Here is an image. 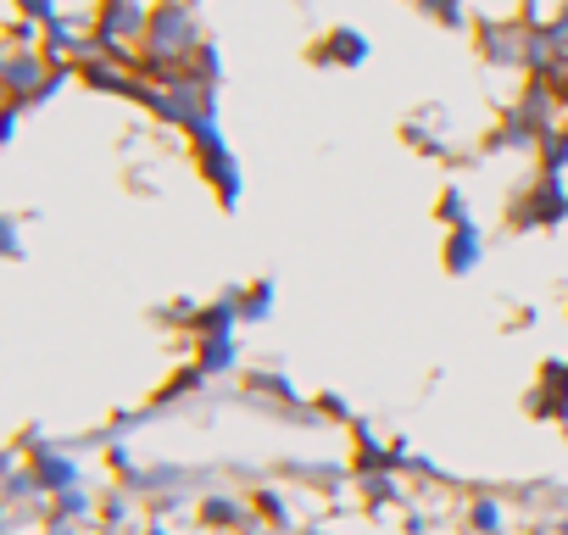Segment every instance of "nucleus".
Listing matches in <instances>:
<instances>
[{"mask_svg":"<svg viewBox=\"0 0 568 535\" xmlns=\"http://www.w3.org/2000/svg\"><path fill=\"white\" fill-rule=\"evenodd\" d=\"M273 313H278V280L273 274L245 280L240 285V324L245 330H262V324H273Z\"/></svg>","mask_w":568,"mask_h":535,"instance_id":"13","label":"nucleus"},{"mask_svg":"<svg viewBox=\"0 0 568 535\" xmlns=\"http://www.w3.org/2000/svg\"><path fill=\"white\" fill-rule=\"evenodd\" d=\"M535 168H540V173H568V118L551 123V129L540 134V145H535Z\"/></svg>","mask_w":568,"mask_h":535,"instance_id":"16","label":"nucleus"},{"mask_svg":"<svg viewBox=\"0 0 568 535\" xmlns=\"http://www.w3.org/2000/svg\"><path fill=\"white\" fill-rule=\"evenodd\" d=\"M535 145H540V129H529L518 112H501V118L485 129L479 157H524V162H535Z\"/></svg>","mask_w":568,"mask_h":535,"instance_id":"8","label":"nucleus"},{"mask_svg":"<svg viewBox=\"0 0 568 535\" xmlns=\"http://www.w3.org/2000/svg\"><path fill=\"white\" fill-rule=\"evenodd\" d=\"M73 84H84V90H95V95H118V101H129L134 68H129V62H112V57H84V62L73 68Z\"/></svg>","mask_w":568,"mask_h":535,"instance_id":"10","label":"nucleus"},{"mask_svg":"<svg viewBox=\"0 0 568 535\" xmlns=\"http://www.w3.org/2000/svg\"><path fill=\"white\" fill-rule=\"evenodd\" d=\"M468 524H474V535H501V529H507L501 496H474V502H468Z\"/></svg>","mask_w":568,"mask_h":535,"instance_id":"17","label":"nucleus"},{"mask_svg":"<svg viewBox=\"0 0 568 535\" xmlns=\"http://www.w3.org/2000/svg\"><path fill=\"white\" fill-rule=\"evenodd\" d=\"M485 256H490V240H485L479 223H463V229H446L440 234V268H446L452 280H468L474 268H485Z\"/></svg>","mask_w":568,"mask_h":535,"instance_id":"7","label":"nucleus"},{"mask_svg":"<svg viewBox=\"0 0 568 535\" xmlns=\"http://www.w3.org/2000/svg\"><path fill=\"white\" fill-rule=\"evenodd\" d=\"M402 145L429 157V162H457V134H452V112L440 101H424L418 112L402 118Z\"/></svg>","mask_w":568,"mask_h":535,"instance_id":"3","label":"nucleus"},{"mask_svg":"<svg viewBox=\"0 0 568 535\" xmlns=\"http://www.w3.org/2000/svg\"><path fill=\"white\" fill-rule=\"evenodd\" d=\"M195 313H201V302H190V296H179V302H168V307H156V324H173V330H195Z\"/></svg>","mask_w":568,"mask_h":535,"instance_id":"21","label":"nucleus"},{"mask_svg":"<svg viewBox=\"0 0 568 535\" xmlns=\"http://www.w3.org/2000/svg\"><path fill=\"white\" fill-rule=\"evenodd\" d=\"M245 324H240V285H229V291H217L212 302H201V313H195V341L201 335H240Z\"/></svg>","mask_w":568,"mask_h":535,"instance_id":"12","label":"nucleus"},{"mask_svg":"<svg viewBox=\"0 0 568 535\" xmlns=\"http://www.w3.org/2000/svg\"><path fill=\"white\" fill-rule=\"evenodd\" d=\"M307 62H313V68L352 73V68H368V62H374V40H368V29L335 23V29H324V34L307 46Z\"/></svg>","mask_w":568,"mask_h":535,"instance_id":"5","label":"nucleus"},{"mask_svg":"<svg viewBox=\"0 0 568 535\" xmlns=\"http://www.w3.org/2000/svg\"><path fill=\"white\" fill-rule=\"evenodd\" d=\"M190 73H201L206 84H223V51H217V40H206V46L195 51V62H190Z\"/></svg>","mask_w":568,"mask_h":535,"instance_id":"20","label":"nucleus"},{"mask_svg":"<svg viewBox=\"0 0 568 535\" xmlns=\"http://www.w3.org/2000/svg\"><path fill=\"white\" fill-rule=\"evenodd\" d=\"M251 496H234V491H206L201 496V524H212V529H223V535H245L251 529Z\"/></svg>","mask_w":568,"mask_h":535,"instance_id":"11","label":"nucleus"},{"mask_svg":"<svg viewBox=\"0 0 568 535\" xmlns=\"http://www.w3.org/2000/svg\"><path fill=\"white\" fill-rule=\"evenodd\" d=\"M535 385H546L562 407H568V357H540V369H535Z\"/></svg>","mask_w":568,"mask_h":535,"instance_id":"19","label":"nucleus"},{"mask_svg":"<svg viewBox=\"0 0 568 535\" xmlns=\"http://www.w3.org/2000/svg\"><path fill=\"white\" fill-rule=\"evenodd\" d=\"M568 223V173H540L524 179L507 201V229L513 234H546V229H562Z\"/></svg>","mask_w":568,"mask_h":535,"instance_id":"2","label":"nucleus"},{"mask_svg":"<svg viewBox=\"0 0 568 535\" xmlns=\"http://www.w3.org/2000/svg\"><path fill=\"white\" fill-rule=\"evenodd\" d=\"M313 407H318V418H329V424H346V430L357 424V418H352V402H346V396H335V391H324Z\"/></svg>","mask_w":568,"mask_h":535,"instance_id":"22","label":"nucleus"},{"mask_svg":"<svg viewBox=\"0 0 568 535\" xmlns=\"http://www.w3.org/2000/svg\"><path fill=\"white\" fill-rule=\"evenodd\" d=\"M0 256H7V262H23L29 256V240H23V218L18 212H0Z\"/></svg>","mask_w":568,"mask_h":535,"instance_id":"18","label":"nucleus"},{"mask_svg":"<svg viewBox=\"0 0 568 535\" xmlns=\"http://www.w3.org/2000/svg\"><path fill=\"white\" fill-rule=\"evenodd\" d=\"M18 123H23V107L7 101V107H0V145H12V140H18Z\"/></svg>","mask_w":568,"mask_h":535,"instance_id":"23","label":"nucleus"},{"mask_svg":"<svg viewBox=\"0 0 568 535\" xmlns=\"http://www.w3.org/2000/svg\"><path fill=\"white\" fill-rule=\"evenodd\" d=\"M474 57L496 73H524V23H474Z\"/></svg>","mask_w":568,"mask_h":535,"instance_id":"6","label":"nucleus"},{"mask_svg":"<svg viewBox=\"0 0 568 535\" xmlns=\"http://www.w3.org/2000/svg\"><path fill=\"white\" fill-rule=\"evenodd\" d=\"M435 218L446 223V229H463V223H479L474 218V195L457 184V179H446L440 184V195H435Z\"/></svg>","mask_w":568,"mask_h":535,"instance_id":"15","label":"nucleus"},{"mask_svg":"<svg viewBox=\"0 0 568 535\" xmlns=\"http://www.w3.org/2000/svg\"><path fill=\"white\" fill-rule=\"evenodd\" d=\"M190 157H195L201 184L217 195V206H223V212H234V206L245 201V168H240L234 145H229V140H212V145H195Z\"/></svg>","mask_w":568,"mask_h":535,"instance_id":"4","label":"nucleus"},{"mask_svg":"<svg viewBox=\"0 0 568 535\" xmlns=\"http://www.w3.org/2000/svg\"><path fill=\"white\" fill-rule=\"evenodd\" d=\"M245 352H240V335H201L195 341V352H190V363L217 385V380H234V374H245V363H240Z\"/></svg>","mask_w":568,"mask_h":535,"instance_id":"9","label":"nucleus"},{"mask_svg":"<svg viewBox=\"0 0 568 535\" xmlns=\"http://www.w3.org/2000/svg\"><path fill=\"white\" fill-rule=\"evenodd\" d=\"M206 23L195 12V0H156L151 7V23H145V40H140V62L134 73L145 79H173L195 62V51L206 46Z\"/></svg>","mask_w":568,"mask_h":535,"instance_id":"1","label":"nucleus"},{"mask_svg":"<svg viewBox=\"0 0 568 535\" xmlns=\"http://www.w3.org/2000/svg\"><path fill=\"white\" fill-rule=\"evenodd\" d=\"M413 7L446 34H474V0H413Z\"/></svg>","mask_w":568,"mask_h":535,"instance_id":"14","label":"nucleus"}]
</instances>
